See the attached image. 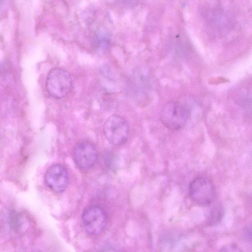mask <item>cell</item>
<instances>
[{"mask_svg":"<svg viewBox=\"0 0 252 252\" xmlns=\"http://www.w3.org/2000/svg\"><path fill=\"white\" fill-rule=\"evenodd\" d=\"M129 132L127 122L118 115L110 116L103 126L104 135L107 141L113 145L125 143L127 139Z\"/></svg>","mask_w":252,"mask_h":252,"instance_id":"4","label":"cell"},{"mask_svg":"<svg viewBox=\"0 0 252 252\" xmlns=\"http://www.w3.org/2000/svg\"><path fill=\"white\" fill-rule=\"evenodd\" d=\"M107 217L100 206L93 205L86 208L81 216V223L85 231L90 235H96L104 229Z\"/></svg>","mask_w":252,"mask_h":252,"instance_id":"3","label":"cell"},{"mask_svg":"<svg viewBox=\"0 0 252 252\" xmlns=\"http://www.w3.org/2000/svg\"><path fill=\"white\" fill-rule=\"evenodd\" d=\"M160 118L166 127L172 130H179L186 124L188 113L185 107L179 102L170 101L162 107Z\"/></svg>","mask_w":252,"mask_h":252,"instance_id":"2","label":"cell"},{"mask_svg":"<svg viewBox=\"0 0 252 252\" xmlns=\"http://www.w3.org/2000/svg\"><path fill=\"white\" fill-rule=\"evenodd\" d=\"M108 35L104 31H100L96 35V43L100 49H105L109 44Z\"/></svg>","mask_w":252,"mask_h":252,"instance_id":"9","label":"cell"},{"mask_svg":"<svg viewBox=\"0 0 252 252\" xmlns=\"http://www.w3.org/2000/svg\"><path fill=\"white\" fill-rule=\"evenodd\" d=\"M72 84L70 73L60 67L51 69L45 81L47 92L51 96L56 99H61L67 95L72 88Z\"/></svg>","mask_w":252,"mask_h":252,"instance_id":"1","label":"cell"},{"mask_svg":"<svg viewBox=\"0 0 252 252\" xmlns=\"http://www.w3.org/2000/svg\"><path fill=\"white\" fill-rule=\"evenodd\" d=\"M44 181L46 186L52 190L61 193L67 187L69 178L67 170L59 163L51 165L46 171Z\"/></svg>","mask_w":252,"mask_h":252,"instance_id":"7","label":"cell"},{"mask_svg":"<svg viewBox=\"0 0 252 252\" xmlns=\"http://www.w3.org/2000/svg\"><path fill=\"white\" fill-rule=\"evenodd\" d=\"M189 194L195 203L201 206L210 204L216 195L212 182L206 177H198L193 179L189 185Z\"/></svg>","mask_w":252,"mask_h":252,"instance_id":"5","label":"cell"},{"mask_svg":"<svg viewBox=\"0 0 252 252\" xmlns=\"http://www.w3.org/2000/svg\"><path fill=\"white\" fill-rule=\"evenodd\" d=\"M73 158L76 165L83 170L93 167L97 159V152L94 146L87 141L78 142L73 149Z\"/></svg>","mask_w":252,"mask_h":252,"instance_id":"6","label":"cell"},{"mask_svg":"<svg viewBox=\"0 0 252 252\" xmlns=\"http://www.w3.org/2000/svg\"><path fill=\"white\" fill-rule=\"evenodd\" d=\"M219 252H243V251L236 244L229 243L222 247Z\"/></svg>","mask_w":252,"mask_h":252,"instance_id":"10","label":"cell"},{"mask_svg":"<svg viewBox=\"0 0 252 252\" xmlns=\"http://www.w3.org/2000/svg\"><path fill=\"white\" fill-rule=\"evenodd\" d=\"M223 210L220 206L215 207L211 211L208 219L209 224H214L220 221L223 216Z\"/></svg>","mask_w":252,"mask_h":252,"instance_id":"8","label":"cell"}]
</instances>
